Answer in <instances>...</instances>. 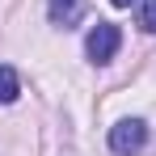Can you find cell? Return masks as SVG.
I'll list each match as a JSON object with an SVG mask.
<instances>
[{
	"instance_id": "cell-1",
	"label": "cell",
	"mask_w": 156,
	"mask_h": 156,
	"mask_svg": "<svg viewBox=\"0 0 156 156\" xmlns=\"http://www.w3.org/2000/svg\"><path fill=\"white\" fill-rule=\"evenodd\" d=\"M122 47V30L110 26V21H97V26L89 30V38H84V55H89V63H110L114 55Z\"/></svg>"
},
{
	"instance_id": "cell-2",
	"label": "cell",
	"mask_w": 156,
	"mask_h": 156,
	"mask_svg": "<svg viewBox=\"0 0 156 156\" xmlns=\"http://www.w3.org/2000/svg\"><path fill=\"white\" fill-rule=\"evenodd\" d=\"M144 144H148V122L144 118H122V122L110 127V152L135 156V152H144Z\"/></svg>"
},
{
	"instance_id": "cell-3",
	"label": "cell",
	"mask_w": 156,
	"mask_h": 156,
	"mask_svg": "<svg viewBox=\"0 0 156 156\" xmlns=\"http://www.w3.org/2000/svg\"><path fill=\"white\" fill-rule=\"evenodd\" d=\"M47 17H51V26L72 30L84 17V0H47Z\"/></svg>"
},
{
	"instance_id": "cell-4",
	"label": "cell",
	"mask_w": 156,
	"mask_h": 156,
	"mask_svg": "<svg viewBox=\"0 0 156 156\" xmlns=\"http://www.w3.org/2000/svg\"><path fill=\"white\" fill-rule=\"evenodd\" d=\"M17 97H21V76L9 63H0V105H13Z\"/></svg>"
},
{
	"instance_id": "cell-5",
	"label": "cell",
	"mask_w": 156,
	"mask_h": 156,
	"mask_svg": "<svg viewBox=\"0 0 156 156\" xmlns=\"http://www.w3.org/2000/svg\"><path fill=\"white\" fill-rule=\"evenodd\" d=\"M139 26L148 30V34H156V0H144V9H139Z\"/></svg>"
},
{
	"instance_id": "cell-6",
	"label": "cell",
	"mask_w": 156,
	"mask_h": 156,
	"mask_svg": "<svg viewBox=\"0 0 156 156\" xmlns=\"http://www.w3.org/2000/svg\"><path fill=\"white\" fill-rule=\"evenodd\" d=\"M110 4H114V9H127V4H135V0H110Z\"/></svg>"
}]
</instances>
